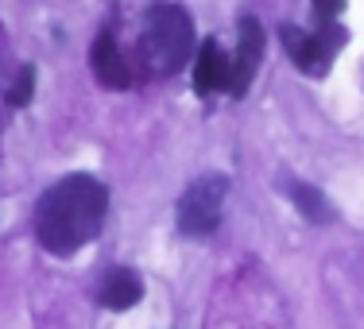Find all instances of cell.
<instances>
[{"instance_id":"30bf717a","label":"cell","mask_w":364,"mask_h":329,"mask_svg":"<svg viewBox=\"0 0 364 329\" xmlns=\"http://www.w3.org/2000/svg\"><path fill=\"white\" fill-rule=\"evenodd\" d=\"M31 97H36V66H20V74H16V82H12V90L4 93V101L12 109H23V105H31Z\"/></svg>"},{"instance_id":"8fae6325","label":"cell","mask_w":364,"mask_h":329,"mask_svg":"<svg viewBox=\"0 0 364 329\" xmlns=\"http://www.w3.org/2000/svg\"><path fill=\"white\" fill-rule=\"evenodd\" d=\"M310 4H314V16L326 23V20H333V16L345 8V0H310Z\"/></svg>"},{"instance_id":"7a4b0ae2","label":"cell","mask_w":364,"mask_h":329,"mask_svg":"<svg viewBox=\"0 0 364 329\" xmlns=\"http://www.w3.org/2000/svg\"><path fill=\"white\" fill-rule=\"evenodd\" d=\"M194 50V20L182 4H151L140 36L144 66L155 77H171L182 70V63Z\"/></svg>"},{"instance_id":"5b68a950","label":"cell","mask_w":364,"mask_h":329,"mask_svg":"<svg viewBox=\"0 0 364 329\" xmlns=\"http://www.w3.org/2000/svg\"><path fill=\"white\" fill-rule=\"evenodd\" d=\"M264 28H259L256 16H245L240 20V43H237V58H232V70H229V90L232 97H245L248 85H252V77L259 70V63H264Z\"/></svg>"},{"instance_id":"277c9868","label":"cell","mask_w":364,"mask_h":329,"mask_svg":"<svg viewBox=\"0 0 364 329\" xmlns=\"http://www.w3.org/2000/svg\"><path fill=\"white\" fill-rule=\"evenodd\" d=\"M283 47H287L291 63L299 66L302 74H318L322 77L329 70V58L337 55V47L345 43V31L333 28V20H326L322 36H306V31H299L294 23H287V28L279 31Z\"/></svg>"},{"instance_id":"ba28073f","label":"cell","mask_w":364,"mask_h":329,"mask_svg":"<svg viewBox=\"0 0 364 329\" xmlns=\"http://www.w3.org/2000/svg\"><path fill=\"white\" fill-rule=\"evenodd\" d=\"M97 298H101L105 310H132L136 302L144 298V279L132 271V267H112V271L105 275V283H101Z\"/></svg>"},{"instance_id":"8992f818","label":"cell","mask_w":364,"mask_h":329,"mask_svg":"<svg viewBox=\"0 0 364 329\" xmlns=\"http://www.w3.org/2000/svg\"><path fill=\"white\" fill-rule=\"evenodd\" d=\"M229 70L232 63L225 58V50L218 47V39H205L198 47V58H194V90L202 93H221L229 90Z\"/></svg>"},{"instance_id":"3957f363","label":"cell","mask_w":364,"mask_h":329,"mask_svg":"<svg viewBox=\"0 0 364 329\" xmlns=\"http://www.w3.org/2000/svg\"><path fill=\"white\" fill-rule=\"evenodd\" d=\"M225 198H229V178L225 175H202L194 178L178 198V210H175V221H178V232L182 237H210L213 229L221 225V213H225Z\"/></svg>"},{"instance_id":"52a82bcc","label":"cell","mask_w":364,"mask_h":329,"mask_svg":"<svg viewBox=\"0 0 364 329\" xmlns=\"http://www.w3.org/2000/svg\"><path fill=\"white\" fill-rule=\"evenodd\" d=\"M90 66H93V74H97V82L105 85V90H128V82H132V77H128V63L120 58V47L109 31H101L97 43H93Z\"/></svg>"},{"instance_id":"6da1fadb","label":"cell","mask_w":364,"mask_h":329,"mask_svg":"<svg viewBox=\"0 0 364 329\" xmlns=\"http://www.w3.org/2000/svg\"><path fill=\"white\" fill-rule=\"evenodd\" d=\"M109 213V190L90 175H66L39 198L36 237L50 256H74L101 232Z\"/></svg>"},{"instance_id":"9c48e42d","label":"cell","mask_w":364,"mask_h":329,"mask_svg":"<svg viewBox=\"0 0 364 329\" xmlns=\"http://www.w3.org/2000/svg\"><path fill=\"white\" fill-rule=\"evenodd\" d=\"M287 194H291L294 210H299L310 225H329V221H333V205H329V198H326L318 186H310V183H291Z\"/></svg>"}]
</instances>
